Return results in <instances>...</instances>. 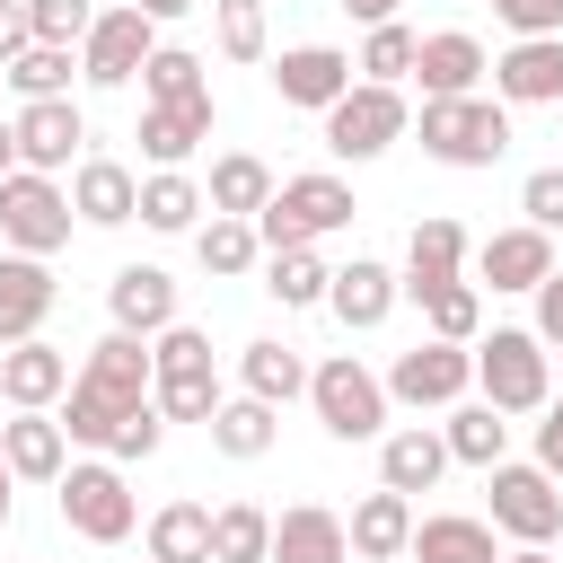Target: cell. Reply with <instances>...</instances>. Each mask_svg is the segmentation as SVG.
I'll return each instance as SVG.
<instances>
[{"instance_id":"obj_54","label":"cell","mask_w":563,"mask_h":563,"mask_svg":"<svg viewBox=\"0 0 563 563\" xmlns=\"http://www.w3.org/2000/svg\"><path fill=\"white\" fill-rule=\"evenodd\" d=\"M0 176H18V132L0 123Z\"/></svg>"},{"instance_id":"obj_41","label":"cell","mask_w":563,"mask_h":563,"mask_svg":"<svg viewBox=\"0 0 563 563\" xmlns=\"http://www.w3.org/2000/svg\"><path fill=\"white\" fill-rule=\"evenodd\" d=\"M413 308H422V325H431L440 343H475V334H484V290H475V282H440V290H422Z\"/></svg>"},{"instance_id":"obj_35","label":"cell","mask_w":563,"mask_h":563,"mask_svg":"<svg viewBox=\"0 0 563 563\" xmlns=\"http://www.w3.org/2000/svg\"><path fill=\"white\" fill-rule=\"evenodd\" d=\"M211 97V70H202V53H185V44H158L150 62H141V106H202Z\"/></svg>"},{"instance_id":"obj_45","label":"cell","mask_w":563,"mask_h":563,"mask_svg":"<svg viewBox=\"0 0 563 563\" xmlns=\"http://www.w3.org/2000/svg\"><path fill=\"white\" fill-rule=\"evenodd\" d=\"M18 9H26V35L35 44H62V53H79V35L97 26L88 0H18Z\"/></svg>"},{"instance_id":"obj_10","label":"cell","mask_w":563,"mask_h":563,"mask_svg":"<svg viewBox=\"0 0 563 563\" xmlns=\"http://www.w3.org/2000/svg\"><path fill=\"white\" fill-rule=\"evenodd\" d=\"M150 53H158V26H150L132 0H123V9H97V26L79 35V79H88V88H132Z\"/></svg>"},{"instance_id":"obj_38","label":"cell","mask_w":563,"mask_h":563,"mask_svg":"<svg viewBox=\"0 0 563 563\" xmlns=\"http://www.w3.org/2000/svg\"><path fill=\"white\" fill-rule=\"evenodd\" d=\"M273 554V510L264 501H220L211 510V563H264Z\"/></svg>"},{"instance_id":"obj_2","label":"cell","mask_w":563,"mask_h":563,"mask_svg":"<svg viewBox=\"0 0 563 563\" xmlns=\"http://www.w3.org/2000/svg\"><path fill=\"white\" fill-rule=\"evenodd\" d=\"M413 132H422V158H440V167H493L501 150H510V106L501 97H422V114H413Z\"/></svg>"},{"instance_id":"obj_5","label":"cell","mask_w":563,"mask_h":563,"mask_svg":"<svg viewBox=\"0 0 563 563\" xmlns=\"http://www.w3.org/2000/svg\"><path fill=\"white\" fill-rule=\"evenodd\" d=\"M53 501H62V528L88 537V545H123L141 528V501H132V484H123L114 457H70L62 484H53Z\"/></svg>"},{"instance_id":"obj_56","label":"cell","mask_w":563,"mask_h":563,"mask_svg":"<svg viewBox=\"0 0 563 563\" xmlns=\"http://www.w3.org/2000/svg\"><path fill=\"white\" fill-rule=\"evenodd\" d=\"M9 510H18V475L0 466V528H9Z\"/></svg>"},{"instance_id":"obj_51","label":"cell","mask_w":563,"mask_h":563,"mask_svg":"<svg viewBox=\"0 0 563 563\" xmlns=\"http://www.w3.org/2000/svg\"><path fill=\"white\" fill-rule=\"evenodd\" d=\"M26 44H35V35H26V9H18V0H0V70H9Z\"/></svg>"},{"instance_id":"obj_16","label":"cell","mask_w":563,"mask_h":563,"mask_svg":"<svg viewBox=\"0 0 563 563\" xmlns=\"http://www.w3.org/2000/svg\"><path fill=\"white\" fill-rule=\"evenodd\" d=\"M396 264H378V255H352V264H334V282H325V308H334V325L343 334H378L387 317H396Z\"/></svg>"},{"instance_id":"obj_24","label":"cell","mask_w":563,"mask_h":563,"mask_svg":"<svg viewBox=\"0 0 563 563\" xmlns=\"http://www.w3.org/2000/svg\"><path fill=\"white\" fill-rule=\"evenodd\" d=\"M264 563H352V537H343V510L325 501H290L273 519V554Z\"/></svg>"},{"instance_id":"obj_11","label":"cell","mask_w":563,"mask_h":563,"mask_svg":"<svg viewBox=\"0 0 563 563\" xmlns=\"http://www.w3.org/2000/svg\"><path fill=\"white\" fill-rule=\"evenodd\" d=\"M9 132H18V167H26V176H62V167H79V158H88V114H79L70 97L18 106V114H9Z\"/></svg>"},{"instance_id":"obj_40","label":"cell","mask_w":563,"mask_h":563,"mask_svg":"<svg viewBox=\"0 0 563 563\" xmlns=\"http://www.w3.org/2000/svg\"><path fill=\"white\" fill-rule=\"evenodd\" d=\"M0 79L18 88V106H44V97H70V79H79V53H62V44H26V53H18Z\"/></svg>"},{"instance_id":"obj_18","label":"cell","mask_w":563,"mask_h":563,"mask_svg":"<svg viewBox=\"0 0 563 563\" xmlns=\"http://www.w3.org/2000/svg\"><path fill=\"white\" fill-rule=\"evenodd\" d=\"M106 317H114V334H167L176 325V273L167 264H123L114 282H106Z\"/></svg>"},{"instance_id":"obj_36","label":"cell","mask_w":563,"mask_h":563,"mask_svg":"<svg viewBox=\"0 0 563 563\" xmlns=\"http://www.w3.org/2000/svg\"><path fill=\"white\" fill-rule=\"evenodd\" d=\"M413 53H422V35H413L405 18H387V26H369V35H361L352 79H369V88H405V79H413Z\"/></svg>"},{"instance_id":"obj_49","label":"cell","mask_w":563,"mask_h":563,"mask_svg":"<svg viewBox=\"0 0 563 563\" xmlns=\"http://www.w3.org/2000/svg\"><path fill=\"white\" fill-rule=\"evenodd\" d=\"M528 299H537V325H528V334H537L545 352H563V264H554V273H545Z\"/></svg>"},{"instance_id":"obj_12","label":"cell","mask_w":563,"mask_h":563,"mask_svg":"<svg viewBox=\"0 0 563 563\" xmlns=\"http://www.w3.org/2000/svg\"><path fill=\"white\" fill-rule=\"evenodd\" d=\"M554 264H563V255H554V238H545V229H528V220H510V229H493V238L466 255V282H475V290H484V282H493V290H537Z\"/></svg>"},{"instance_id":"obj_55","label":"cell","mask_w":563,"mask_h":563,"mask_svg":"<svg viewBox=\"0 0 563 563\" xmlns=\"http://www.w3.org/2000/svg\"><path fill=\"white\" fill-rule=\"evenodd\" d=\"M501 563H554V545H510Z\"/></svg>"},{"instance_id":"obj_50","label":"cell","mask_w":563,"mask_h":563,"mask_svg":"<svg viewBox=\"0 0 563 563\" xmlns=\"http://www.w3.org/2000/svg\"><path fill=\"white\" fill-rule=\"evenodd\" d=\"M528 466H545L554 484H563V396H545V413H537V457Z\"/></svg>"},{"instance_id":"obj_42","label":"cell","mask_w":563,"mask_h":563,"mask_svg":"<svg viewBox=\"0 0 563 563\" xmlns=\"http://www.w3.org/2000/svg\"><path fill=\"white\" fill-rule=\"evenodd\" d=\"M211 35L229 62H264L273 53V9L264 0H211Z\"/></svg>"},{"instance_id":"obj_44","label":"cell","mask_w":563,"mask_h":563,"mask_svg":"<svg viewBox=\"0 0 563 563\" xmlns=\"http://www.w3.org/2000/svg\"><path fill=\"white\" fill-rule=\"evenodd\" d=\"M150 405H158V422H211L220 413V369H202V378H150Z\"/></svg>"},{"instance_id":"obj_53","label":"cell","mask_w":563,"mask_h":563,"mask_svg":"<svg viewBox=\"0 0 563 563\" xmlns=\"http://www.w3.org/2000/svg\"><path fill=\"white\" fill-rule=\"evenodd\" d=\"M343 9H352L361 26H387V18H396V0H343Z\"/></svg>"},{"instance_id":"obj_25","label":"cell","mask_w":563,"mask_h":563,"mask_svg":"<svg viewBox=\"0 0 563 563\" xmlns=\"http://www.w3.org/2000/svg\"><path fill=\"white\" fill-rule=\"evenodd\" d=\"M211 123H220V97H202V106H141V158L150 167H185L202 141H211Z\"/></svg>"},{"instance_id":"obj_13","label":"cell","mask_w":563,"mask_h":563,"mask_svg":"<svg viewBox=\"0 0 563 563\" xmlns=\"http://www.w3.org/2000/svg\"><path fill=\"white\" fill-rule=\"evenodd\" d=\"M343 88H352V53H343V44H282V53H273V97H282V106L325 114Z\"/></svg>"},{"instance_id":"obj_37","label":"cell","mask_w":563,"mask_h":563,"mask_svg":"<svg viewBox=\"0 0 563 563\" xmlns=\"http://www.w3.org/2000/svg\"><path fill=\"white\" fill-rule=\"evenodd\" d=\"M194 264H202L211 282H238V273H255V264H264V246H255V220H220V211H211V220L194 229Z\"/></svg>"},{"instance_id":"obj_39","label":"cell","mask_w":563,"mask_h":563,"mask_svg":"<svg viewBox=\"0 0 563 563\" xmlns=\"http://www.w3.org/2000/svg\"><path fill=\"white\" fill-rule=\"evenodd\" d=\"M325 282H334V264H325L317 246H282V255H264V290H273L282 308H325Z\"/></svg>"},{"instance_id":"obj_46","label":"cell","mask_w":563,"mask_h":563,"mask_svg":"<svg viewBox=\"0 0 563 563\" xmlns=\"http://www.w3.org/2000/svg\"><path fill=\"white\" fill-rule=\"evenodd\" d=\"M158 440H167V422H158V405H132V413L114 422V440H106V457H114V466H141V457H158Z\"/></svg>"},{"instance_id":"obj_20","label":"cell","mask_w":563,"mask_h":563,"mask_svg":"<svg viewBox=\"0 0 563 563\" xmlns=\"http://www.w3.org/2000/svg\"><path fill=\"white\" fill-rule=\"evenodd\" d=\"M132 211H141V176H132L123 158L88 150V158L70 167V220H88V229H123Z\"/></svg>"},{"instance_id":"obj_34","label":"cell","mask_w":563,"mask_h":563,"mask_svg":"<svg viewBox=\"0 0 563 563\" xmlns=\"http://www.w3.org/2000/svg\"><path fill=\"white\" fill-rule=\"evenodd\" d=\"M141 537H150V563H211V501H158Z\"/></svg>"},{"instance_id":"obj_9","label":"cell","mask_w":563,"mask_h":563,"mask_svg":"<svg viewBox=\"0 0 563 563\" xmlns=\"http://www.w3.org/2000/svg\"><path fill=\"white\" fill-rule=\"evenodd\" d=\"M387 405H413V413H449V405H466L475 396V352L466 343H440V334H422L413 352H396L387 361Z\"/></svg>"},{"instance_id":"obj_31","label":"cell","mask_w":563,"mask_h":563,"mask_svg":"<svg viewBox=\"0 0 563 563\" xmlns=\"http://www.w3.org/2000/svg\"><path fill=\"white\" fill-rule=\"evenodd\" d=\"M141 229H158V238H194L202 229V185L185 176V167H150L141 176V211H132Z\"/></svg>"},{"instance_id":"obj_29","label":"cell","mask_w":563,"mask_h":563,"mask_svg":"<svg viewBox=\"0 0 563 563\" xmlns=\"http://www.w3.org/2000/svg\"><path fill=\"white\" fill-rule=\"evenodd\" d=\"M405 554H413V563H501L493 528H484V519H466V510H431V519H413Z\"/></svg>"},{"instance_id":"obj_28","label":"cell","mask_w":563,"mask_h":563,"mask_svg":"<svg viewBox=\"0 0 563 563\" xmlns=\"http://www.w3.org/2000/svg\"><path fill=\"white\" fill-rule=\"evenodd\" d=\"M0 466H9L18 484H62V466H70L62 422H53V413H9V422H0Z\"/></svg>"},{"instance_id":"obj_47","label":"cell","mask_w":563,"mask_h":563,"mask_svg":"<svg viewBox=\"0 0 563 563\" xmlns=\"http://www.w3.org/2000/svg\"><path fill=\"white\" fill-rule=\"evenodd\" d=\"M519 211H528V229H563V167H537L528 185H519Z\"/></svg>"},{"instance_id":"obj_14","label":"cell","mask_w":563,"mask_h":563,"mask_svg":"<svg viewBox=\"0 0 563 563\" xmlns=\"http://www.w3.org/2000/svg\"><path fill=\"white\" fill-rule=\"evenodd\" d=\"M70 369H79V361H70L62 343H44V334H35V343H9V352H0V405H9V413H53V405L70 396Z\"/></svg>"},{"instance_id":"obj_30","label":"cell","mask_w":563,"mask_h":563,"mask_svg":"<svg viewBox=\"0 0 563 563\" xmlns=\"http://www.w3.org/2000/svg\"><path fill=\"white\" fill-rule=\"evenodd\" d=\"M273 202V167L255 158V150H220L211 158V185H202V211H220V220H255Z\"/></svg>"},{"instance_id":"obj_4","label":"cell","mask_w":563,"mask_h":563,"mask_svg":"<svg viewBox=\"0 0 563 563\" xmlns=\"http://www.w3.org/2000/svg\"><path fill=\"white\" fill-rule=\"evenodd\" d=\"M308 405H317V422H325V440H387V387H378V369L361 361V352H325V361H308Z\"/></svg>"},{"instance_id":"obj_17","label":"cell","mask_w":563,"mask_h":563,"mask_svg":"<svg viewBox=\"0 0 563 563\" xmlns=\"http://www.w3.org/2000/svg\"><path fill=\"white\" fill-rule=\"evenodd\" d=\"M493 97L501 106H563V35H519L493 53Z\"/></svg>"},{"instance_id":"obj_3","label":"cell","mask_w":563,"mask_h":563,"mask_svg":"<svg viewBox=\"0 0 563 563\" xmlns=\"http://www.w3.org/2000/svg\"><path fill=\"white\" fill-rule=\"evenodd\" d=\"M352 211H361V202H352L343 176H325V167H317V176H282L273 202L255 211V246H264V255H282V246H317V238L352 229Z\"/></svg>"},{"instance_id":"obj_15","label":"cell","mask_w":563,"mask_h":563,"mask_svg":"<svg viewBox=\"0 0 563 563\" xmlns=\"http://www.w3.org/2000/svg\"><path fill=\"white\" fill-rule=\"evenodd\" d=\"M466 255H475L466 220L431 211V220H413V238H405V273H396V290L422 299V290H440V282H466Z\"/></svg>"},{"instance_id":"obj_26","label":"cell","mask_w":563,"mask_h":563,"mask_svg":"<svg viewBox=\"0 0 563 563\" xmlns=\"http://www.w3.org/2000/svg\"><path fill=\"white\" fill-rule=\"evenodd\" d=\"M238 396H255V405H290V396H308V352L299 343H282V334H255L246 352H238Z\"/></svg>"},{"instance_id":"obj_8","label":"cell","mask_w":563,"mask_h":563,"mask_svg":"<svg viewBox=\"0 0 563 563\" xmlns=\"http://www.w3.org/2000/svg\"><path fill=\"white\" fill-rule=\"evenodd\" d=\"M70 246V185L62 176H0V255H62Z\"/></svg>"},{"instance_id":"obj_1","label":"cell","mask_w":563,"mask_h":563,"mask_svg":"<svg viewBox=\"0 0 563 563\" xmlns=\"http://www.w3.org/2000/svg\"><path fill=\"white\" fill-rule=\"evenodd\" d=\"M475 352V396L510 422V413H545V396H554V352L528 334V325H493V334H475L466 343Z\"/></svg>"},{"instance_id":"obj_32","label":"cell","mask_w":563,"mask_h":563,"mask_svg":"<svg viewBox=\"0 0 563 563\" xmlns=\"http://www.w3.org/2000/svg\"><path fill=\"white\" fill-rule=\"evenodd\" d=\"M440 449H449V466H501V457H510V422H501L484 396H466V405H449Z\"/></svg>"},{"instance_id":"obj_7","label":"cell","mask_w":563,"mask_h":563,"mask_svg":"<svg viewBox=\"0 0 563 563\" xmlns=\"http://www.w3.org/2000/svg\"><path fill=\"white\" fill-rule=\"evenodd\" d=\"M317 123H325V150L361 167V158H387V150L413 132V106H405V88H369V79H352Z\"/></svg>"},{"instance_id":"obj_33","label":"cell","mask_w":563,"mask_h":563,"mask_svg":"<svg viewBox=\"0 0 563 563\" xmlns=\"http://www.w3.org/2000/svg\"><path fill=\"white\" fill-rule=\"evenodd\" d=\"M202 431H211V449H220V457L255 466V457L282 440V413H273V405H255V396H220V413H211Z\"/></svg>"},{"instance_id":"obj_52","label":"cell","mask_w":563,"mask_h":563,"mask_svg":"<svg viewBox=\"0 0 563 563\" xmlns=\"http://www.w3.org/2000/svg\"><path fill=\"white\" fill-rule=\"evenodd\" d=\"M132 9H141L150 26H176V18H185V9H202V0H132Z\"/></svg>"},{"instance_id":"obj_22","label":"cell","mask_w":563,"mask_h":563,"mask_svg":"<svg viewBox=\"0 0 563 563\" xmlns=\"http://www.w3.org/2000/svg\"><path fill=\"white\" fill-rule=\"evenodd\" d=\"M79 387H97V396H114V405H150V343L106 325V334L79 352Z\"/></svg>"},{"instance_id":"obj_21","label":"cell","mask_w":563,"mask_h":563,"mask_svg":"<svg viewBox=\"0 0 563 563\" xmlns=\"http://www.w3.org/2000/svg\"><path fill=\"white\" fill-rule=\"evenodd\" d=\"M484 70H493V53H484L466 26H440V35H422V53H413L422 97H475V88H484Z\"/></svg>"},{"instance_id":"obj_23","label":"cell","mask_w":563,"mask_h":563,"mask_svg":"<svg viewBox=\"0 0 563 563\" xmlns=\"http://www.w3.org/2000/svg\"><path fill=\"white\" fill-rule=\"evenodd\" d=\"M440 475H449L440 422H396V431L378 440V484H387V493H405V501H413V493H431Z\"/></svg>"},{"instance_id":"obj_43","label":"cell","mask_w":563,"mask_h":563,"mask_svg":"<svg viewBox=\"0 0 563 563\" xmlns=\"http://www.w3.org/2000/svg\"><path fill=\"white\" fill-rule=\"evenodd\" d=\"M211 369V334L202 325H167V334H150V378H202Z\"/></svg>"},{"instance_id":"obj_19","label":"cell","mask_w":563,"mask_h":563,"mask_svg":"<svg viewBox=\"0 0 563 563\" xmlns=\"http://www.w3.org/2000/svg\"><path fill=\"white\" fill-rule=\"evenodd\" d=\"M53 299H62V282H53L44 255H0V352L35 343L44 317H53Z\"/></svg>"},{"instance_id":"obj_48","label":"cell","mask_w":563,"mask_h":563,"mask_svg":"<svg viewBox=\"0 0 563 563\" xmlns=\"http://www.w3.org/2000/svg\"><path fill=\"white\" fill-rule=\"evenodd\" d=\"M493 18L510 26V44L519 35H563V0H493Z\"/></svg>"},{"instance_id":"obj_6","label":"cell","mask_w":563,"mask_h":563,"mask_svg":"<svg viewBox=\"0 0 563 563\" xmlns=\"http://www.w3.org/2000/svg\"><path fill=\"white\" fill-rule=\"evenodd\" d=\"M484 493H493V510H484L493 537H510V545H554L563 537V484L545 466L501 457V466H484Z\"/></svg>"},{"instance_id":"obj_27","label":"cell","mask_w":563,"mask_h":563,"mask_svg":"<svg viewBox=\"0 0 563 563\" xmlns=\"http://www.w3.org/2000/svg\"><path fill=\"white\" fill-rule=\"evenodd\" d=\"M343 537H352V563H405V537H413V501L378 484V493H361V501H352Z\"/></svg>"}]
</instances>
